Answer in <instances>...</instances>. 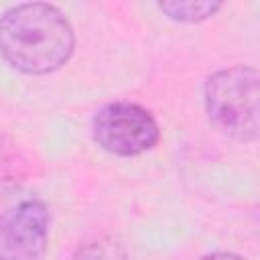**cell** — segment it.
I'll use <instances>...</instances> for the list:
<instances>
[{"label": "cell", "instance_id": "6da1fadb", "mask_svg": "<svg viewBox=\"0 0 260 260\" xmlns=\"http://www.w3.org/2000/svg\"><path fill=\"white\" fill-rule=\"evenodd\" d=\"M75 51L69 18L53 4L22 2L0 16V55L16 71L47 75L61 69Z\"/></svg>", "mask_w": 260, "mask_h": 260}, {"label": "cell", "instance_id": "7a4b0ae2", "mask_svg": "<svg viewBox=\"0 0 260 260\" xmlns=\"http://www.w3.org/2000/svg\"><path fill=\"white\" fill-rule=\"evenodd\" d=\"M258 100L260 75L256 67L250 65L219 69L211 73L203 85V104L211 126L236 142H252L258 138Z\"/></svg>", "mask_w": 260, "mask_h": 260}, {"label": "cell", "instance_id": "3957f363", "mask_svg": "<svg viewBox=\"0 0 260 260\" xmlns=\"http://www.w3.org/2000/svg\"><path fill=\"white\" fill-rule=\"evenodd\" d=\"M98 146L116 156H138L156 146L160 128L154 116L134 102H110L91 120Z\"/></svg>", "mask_w": 260, "mask_h": 260}, {"label": "cell", "instance_id": "277c9868", "mask_svg": "<svg viewBox=\"0 0 260 260\" xmlns=\"http://www.w3.org/2000/svg\"><path fill=\"white\" fill-rule=\"evenodd\" d=\"M49 244V209L24 199L0 221V260H43Z\"/></svg>", "mask_w": 260, "mask_h": 260}, {"label": "cell", "instance_id": "5b68a950", "mask_svg": "<svg viewBox=\"0 0 260 260\" xmlns=\"http://www.w3.org/2000/svg\"><path fill=\"white\" fill-rule=\"evenodd\" d=\"M221 2L217 0H165L158 2V10L175 20V22H185V24H195L203 22L209 16L217 14L221 10Z\"/></svg>", "mask_w": 260, "mask_h": 260}, {"label": "cell", "instance_id": "8992f818", "mask_svg": "<svg viewBox=\"0 0 260 260\" xmlns=\"http://www.w3.org/2000/svg\"><path fill=\"white\" fill-rule=\"evenodd\" d=\"M199 260H246V258H242V256H238L234 252H213V254H207V256H203Z\"/></svg>", "mask_w": 260, "mask_h": 260}]
</instances>
